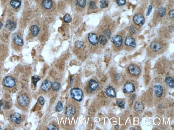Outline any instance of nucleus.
<instances>
[{"instance_id":"f257e3e1","label":"nucleus","mask_w":174,"mask_h":130,"mask_svg":"<svg viewBox=\"0 0 174 130\" xmlns=\"http://www.w3.org/2000/svg\"><path fill=\"white\" fill-rule=\"evenodd\" d=\"M70 94L71 98L79 102H81L83 99V91L81 89L79 88H74L71 89Z\"/></svg>"},{"instance_id":"f03ea898","label":"nucleus","mask_w":174,"mask_h":130,"mask_svg":"<svg viewBox=\"0 0 174 130\" xmlns=\"http://www.w3.org/2000/svg\"><path fill=\"white\" fill-rule=\"evenodd\" d=\"M3 83L4 86L9 88H12L16 85V82L15 79L11 76L5 77L3 80Z\"/></svg>"},{"instance_id":"7ed1b4c3","label":"nucleus","mask_w":174,"mask_h":130,"mask_svg":"<svg viewBox=\"0 0 174 130\" xmlns=\"http://www.w3.org/2000/svg\"><path fill=\"white\" fill-rule=\"evenodd\" d=\"M17 102L20 105L22 106L28 105L30 103L29 98L25 95H21L17 98Z\"/></svg>"},{"instance_id":"20e7f679","label":"nucleus","mask_w":174,"mask_h":130,"mask_svg":"<svg viewBox=\"0 0 174 130\" xmlns=\"http://www.w3.org/2000/svg\"><path fill=\"white\" fill-rule=\"evenodd\" d=\"M128 71L131 75L133 76L139 75L141 73L140 69L135 65L131 64L129 66Z\"/></svg>"},{"instance_id":"39448f33","label":"nucleus","mask_w":174,"mask_h":130,"mask_svg":"<svg viewBox=\"0 0 174 130\" xmlns=\"http://www.w3.org/2000/svg\"><path fill=\"white\" fill-rule=\"evenodd\" d=\"M135 90V86L132 83L128 82L124 85V92L126 94H130L133 93Z\"/></svg>"},{"instance_id":"423d86ee","label":"nucleus","mask_w":174,"mask_h":130,"mask_svg":"<svg viewBox=\"0 0 174 130\" xmlns=\"http://www.w3.org/2000/svg\"><path fill=\"white\" fill-rule=\"evenodd\" d=\"M133 21L135 24L138 26H142L145 22L144 16L140 14H135L133 17Z\"/></svg>"},{"instance_id":"0eeeda50","label":"nucleus","mask_w":174,"mask_h":130,"mask_svg":"<svg viewBox=\"0 0 174 130\" xmlns=\"http://www.w3.org/2000/svg\"><path fill=\"white\" fill-rule=\"evenodd\" d=\"M76 109L73 105H69L67 107L65 112V115L66 117H72L76 114Z\"/></svg>"},{"instance_id":"6e6552de","label":"nucleus","mask_w":174,"mask_h":130,"mask_svg":"<svg viewBox=\"0 0 174 130\" xmlns=\"http://www.w3.org/2000/svg\"><path fill=\"white\" fill-rule=\"evenodd\" d=\"M88 38L89 42L93 46H96L98 44V37L93 33H90L88 35Z\"/></svg>"},{"instance_id":"1a4fd4ad","label":"nucleus","mask_w":174,"mask_h":130,"mask_svg":"<svg viewBox=\"0 0 174 130\" xmlns=\"http://www.w3.org/2000/svg\"><path fill=\"white\" fill-rule=\"evenodd\" d=\"M12 38L14 44L19 46L22 47L24 45L23 40L22 37L18 34L14 33L12 36Z\"/></svg>"},{"instance_id":"9d476101","label":"nucleus","mask_w":174,"mask_h":130,"mask_svg":"<svg viewBox=\"0 0 174 130\" xmlns=\"http://www.w3.org/2000/svg\"><path fill=\"white\" fill-rule=\"evenodd\" d=\"M111 41L116 46L119 47L122 46L123 43V39L121 36L115 35L112 37Z\"/></svg>"},{"instance_id":"9b49d317","label":"nucleus","mask_w":174,"mask_h":130,"mask_svg":"<svg viewBox=\"0 0 174 130\" xmlns=\"http://www.w3.org/2000/svg\"><path fill=\"white\" fill-rule=\"evenodd\" d=\"M11 119L12 121L15 124H20L22 121L21 115L19 113H15L11 115Z\"/></svg>"},{"instance_id":"f8f14e48","label":"nucleus","mask_w":174,"mask_h":130,"mask_svg":"<svg viewBox=\"0 0 174 130\" xmlns=\"http://www.w3.org/2000/svg\"><path fill=\"white\" fill-rule=\"evenodd\" d=\"M125 44L126 46L133 48H135L136 46V42L135 39L130 36H128L126 37Z\"/></svg>"},{"instance_id":"ddd939ff","label":"nucleus","mask_w":174,"mask_h":130,"mask_svg":"<svg viewBox=\"0 0 174 130\" xmlns=\"http://www.w3.org/2000/svg\"><path fill=\"white\" fill-rule=\"evenodd\" d=\"M16 23L14 20L11 19L8 20L6 22L5 27L10 31H13L16 28Z\"/></svg>"},{"instance_id":"4468645a","label":"nucleus","mask_w":174,"mask_h":130,"mask_svg":"<svg viewBox=\"0 0 174 130\" xmlns=\"http://www.w3.org/2000/svg\"><path fill=\"white\" fill-rule=\"evenodd\" d=\"M51 83L50 81L48 80H45L43 81L42 83L41 86V89L43 91H48L51 87Z\"/></svg>"},{"instance_id":"2eb2a0df","label":"nucleus","mask_w":174,"mask_h":130,"mask_svg":"<svg viewBox=\"0 0 174 130\" xmlns=\"http://www.w3.org/2000/svg\"><path fill=\"white\" fill-rule=\"evenodd\" d=\"M106 94L109 97L111 98H115L116 97V93L114 88L111 86H109L106 88L105 91Z\"/></svg>"},{"instance_id":"dca6fc26","label":"nucleus","mask_w":174,"mask_h":130,"mask_svg":"<svg viewBox=\"0 0 174 130\" xmlns=\"http://www.w3.org/2000/svg\"><path fill=\"white\" fill-rule=\"evenodd\" d=\"M89 86L91 90L94 91L96 90L99 86V84L95 80L92 79L89 81Z\"/></svg>"},{"instance_id":"f3484780","label":"nucleus","mask_w":174,"mask_h":130,"mask_svg":"<svg viewBox=\"0 0 174 130\" xmlns=\"http://www.w3.org/2000/svg\"><path fill=\"white\" fill-rule=\"evenodd\" d=\"M163 91V89L162 86L159 84L156 85L155 86V92L157 97L160 98L162 96Z\"/></svg>"},{"instance_id":"a211bd4d","label":"nucleus","mask_w":174,"mask_h":130,"mask_svg":"<svg viewBox=\"0 0 174 130\" xmlns=\"http://www.w3.org/2000/svg\"><path fill=\"white\" fill-rule=\"evenodd\" d=\"M150 48L153 51L157 52L160 50L162 46L160 44L157 42H153L151 44Z\"/></svg>"},{"instance_id":"6ab92c4d","label":"nucleus","mask_w":174,"mask_h":130,"mask_svg":"<svg viewBox=\"0 0 174 130\" xmlns=\"http://www.w3.org/2000/svg\"><path fill=\"white\" fill-rule=\"evenodd\" d=\"M10 4L13 8L17 9L20 7L22 3L20 0H11Z\"/></svg>"},{"instance_id":"aec40b11","label":"nucleus","mask_w":174,"mask_h":130,"mask_svg":"<svg viewBox=\"0 0 174 130\" xmlns=\"http://www.w3.org/2000/svg\"><path fill=\"white\" fill-rule=\"evenodd\" d=\"M42 4L44 8L47 9H50L53 6L52 0H43Z\"/></svg>"},{"instance_id":"412c9836","label":"nucleus","mask_w":174,"mask_h":130,"mask_svg":"<svg viewBox=\"0 0 174 130\" xmlns=\"http://www.w3.org/2000/svg\"><path fill=\"white\" fill-rule=\"evenodd\" d=\"M134 109L138 112H141L144 110V105L140 102H135L134 106Z\"/></svg>"},{"instance_id":"4be33fe9","label":"nucleus","mask_w":174,"mask_h":130,"mask_svg":"<svg viewBox=\"0 0 174 130\" xmlns=\"http://www.w3.org/2000/svg\"><path fill=\"white\" fill-rule=\"evenodd\" d=\"M30 31L31 33L34 36H37L39 34L40 29L36 25H33L31 28Z\"/></svg>"},{"instance_id":"5701e85b","label":"nucleus","mask_w":174,"mask_h":130,"mask_svg":"<svg viewBox=\"0 0 174 130\" xmlns=\"http://www.w3.org/2000/svg\"><path fill=\"white\" fill-rule=\"evenodd\" d=\"M51 88L53 90L55 91H58L60 90L61 88V84L59 83L57 81H54L51 83Z\"/></svg>"},{"instance_id":"b1692460","label":"nucleus","mask_w":174,"mask_h":130,"mask_svg":"<svg viewBox=\"0 0 174 130\" xmlns=\"http://www.w3.org/2000/svg\"><path fill=\"white\" fill-rule=\"evenodd\" d=\"M165 82L166 84L170 88H174V81L173 79L171 77H167L166 78Z\"/></svg>"},{"instance_id":"393cba45","label":"nucleus","mask_w":174,"mask_h":130,"mask_svg":"<svg viewBox=\"0 0 174 130\" xmlns=\"http://www.w3.org/2000/svg\"><path fill=\"white\" fill-rule=\"evenodd\" d=\"M55 111L57 112H61L63 110V105L61 101H59L57 102L55 107Z\"/></svg>"},{"instance_id":"a878e982","label":"nucleus","mask_w":174,"mask_h":130,"mask_svg":"<svg viewBox=\"0 0 174 130\" xmlns=\"http://www.w3.org/2000/svg\"><path fill=\"white\" fill-rule=\"evenodd\" d=\"M99 41L102 45H105L107 42V39L104 35H100L99 38Z\"/></svg>"},{"instance_id":"bb28decb","label":"nucleus","mask_w":174,"mask_h":130,"mask_svg":"<svg viewBox=\"0 0 174 130\" xmlns=\"http://www.w3.org/2000/svg\"><path fill=\"white\" fill-rule=\"evenodd\" d=\"M64 21L66 23H69L72 21V17L69 14H66L64 16Z\"/></svg>"},{"instance_id":"cd10ccee","label":"nucleus","mask_w":174,"mask_h":130,"mask_svg":"<svg viewBox=\"0 0 174 130\" xmlns=\"http://www.w3.org/2000/svg\"><path fill=\"white\" fill-rule=\"evenodd\" d=\"M108 3L107 0H101L100 2V7L101 8H104L108 7Z\"/></svg>"},{"instance_id":"c85d7f7f","label":"nucleus","mask_w":174,"mask_h":130,"mask_svg":"<svg viewBox=\"0 0 174 130\" xmlns=\"http://www.w3.org/2000/svg\"><path fill=\"white\" fill-rule=\"evenodd\" d=\"M41 79L37 75H35L33 76L32 77V82L34 84V85L35 87L37 86V82Z\"/></svg>"},{"instance_id":"c756f323","label":"nucleus","mask_w":174,"mask_h":130,"mask_svg":"<svg viewBox=\"0 0 174 130\" xmlns=\"http://www.w3.org/2000/svg\"><path fill=\"white\" fill-rule=\"evenodd\" d=\"M77 3L80 7L84 8L86 5V0H77Z\"/></svg>"},{"instance_id":"7c9ffc66","label":"nucleus","mask_w":174,"mask_h":130,"mask_svg":"<svg viewBox=\"0 0 174 130\" xmlns=\"http://www.w3.org/2000/svg\"><path fill=\"white\" fill-rule=\"evenodd\" d=\"M158 12L159 16L162 17L164 16L166 14V10L165 8L162 7L158 9Z\"/></svg>"},{"instance_id":"2f4dec72","label":"nucleus","mask_w":174,"mask_h":130,"mask_svg":"<svg viewBox=\"0 0 174 130\" xmlns=\"http://www.w3.org/2000/svg\"><path fill=\"white\" fill-rule=\"evenodd\" d=\"M117 104L118 106L119 107L121 108L124 109L125 108V103L123 101H118L117 102Z\"/></svg>"},{"instance_id":"473e14b6","label":"nucleus","mask_w":174,"mask_h":130,"mask_svg":"<svg viewBox=\"0 0 174 130\" xmlns=\"http://www.w3.org/2000/svg\"><path fill=\"white\" fill-rule=\"evenodd\" d=\"M117 4L119 6H122L126 3V0H116Z\"/></svg>"},{"instance_id":"72a5a7b5","label":"nucleus","mask_w":174,"mask_h":130,"mask_svg":"<svg viewBox=\"0 0 174 130\" xmlns=\"http://www.w3.org/2000/svg\"><path fill=\"white\" fill-rule=\"evenodd\" d=\"M89 8L91 9H95L96 8V3L93 1H91L90 2L89 5Z\"/></svg>"},{"instance_id":"f704fd0d","label":"nucleus","mask_w":174,"mask_h":130,"mask_svg":"<svg viewBox=\"0 0 174 130\" xmlns=\"http://www.w3.org/2000/svg\"><path fill=\"white\" fill-rule=\"evenodd\" d=\"M39 104L41 105H43L45 104V100L43 96H40L38 98Z\"/></svg>"},{"instance_id":"c9c22d12","label":"nucleus","mask_w":174,"mask_h":130,"mask_svg":"<svg viewBox=\"0 0 174 130\" xmlns=\"http://www.w3.org/2000/svg\"><path fill=\"white\" fill-rule=\"evenodd\" d=\"M48 130H56L57 129V127L52 124H49L48 126Z\"/></svg>"},{"instance_id":"e433bc0d","label":"nucleus","mask_w":174,"mask_h":130,"mask_svg":"<svg viewBox=\"0 0 174 130\" xmlns=\"http://www.w3.org/2000/svg\"><path fill=\"white\" fill-rule=\"evenodd\" d=\"M76 45L78 48H81L83 46V44L82 42L77 41L76 43Z\"/></svg>"},{"instance_id":"4c0bfd02","label":"nucleus","mask_w":174,"mask_h":130,"mask_svg":"<svg viewBox=\"0 0 174 130\" xmlns=\"http://www.w3.org/2000/svg\"><path fill=\"white\" fill-rule=\"evenodd\" d=\"M152 6L151 5H149V6L148 9V12L147 13V16H149L151 14L152 12Z\"/></svg>"},{"instance_id":"58836bf2","label":"nucleus","mask_w":174,"mask_h":130,"mask_svg":"<svg viewBox=\"0 0 174 130\" xmlns=\"http://www.w3.org/2000/svg\"><path fill=\"white\" fill-rule=\"evenodd\" d=\"M169 15L171 19H173L174 17V10L170 11L169 13Z\"/></svg>"},{"instance_id":"ea45409f","label":"nucleus","mask_w":174,"mask_h":130,"mask_svg":"<svg viewBox=\"0 0 174 130\" xmlns=\"http://www.w3.org/2000/svg\"><path fill=\"white\" fill-rule=\"evenodd\" d=\"M104 34L107 36L108 37H110L111 36V32L109 30H106L104 31Z\"/></svg>"},{"instance_id":"a19ab883","label":"nucleus","mask_w":174,"mask_h":130,"mask_svg":"<svg viewBox=\"0 0 174 130\" xmlns=\"http://www.w3.org/2000/svg\"><path fill=\"white\" fill-rule=\"evenodd\" d=\"M3 23H1V22H0V30H1V28H2V27H3Z\"/></svg>"},{"instance_id":"79ce46f5","label":"nucleus","mask_w":174,"mask_h":130,"mask_svg":"<svg viewBox=\"0 0 174 130\" xmlns=\"http://www.w3.org/2000/svg\"><path fill=\"white\" fill-rule=\"evenodd\" d=\"M0 129H1V128H0Z\"/></svg>"}]
</instances>
